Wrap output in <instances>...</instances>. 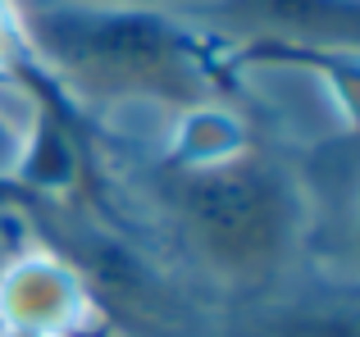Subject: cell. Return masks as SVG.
Returning <instances> with one entry per match:
<instances>
[{
	"label": "cell",
	"instance_id": "cell-1",
	"mask_svg": "<svg viewBox=\"0 0 360 337\" xmlns=\"http://www.w3.org/2000/svg\"><path fill=\"white\" fill-rule=\"evenodd\" d=\"M210 137H187L150 168V196L210 283L238 296L269 292L306 242V187L278 151L246 137L229 105L214 110Z\"/></svg>",
	"mask_w": 360,
	"mask_h": 337
},
{
	"label": "cell",
	"instance_id": "cell-2",
	"mask_svg": "<svg viewBox=\"0 0 360 337\" xmlns=\"http://www.w3.org/2000/svg\"><path fill=\"white\" fill-rule=\"evenodd\" d=\"M23 37L73 105L214 110L238 96V64L183 9L128 0H23Z\"/></svg>",
	"mask_w": 360,
	"mask_h": 337
},
{
	"label": "cell",
	"instance_id": "cell-3",
	"mask_svg": "<svg viewBox=\"0 0 360 337\" xmlns=\"http://www.w3.org/2000/svg\"><path fill=\"white\" fill-rule=\"evenodd\" d=\"M233 64L356 69L360 0H201L183 9Z\"/></svg>",
	"mask_w": 360,
	"mask_h": 337
},
{
	"label": "cell",
	"instance_id": "cell-4",
	"mask_svg": "<svg viewBox=\"0 0 360 337\" xmlns=\"http://www.w3.org/2000/svg\"><path fill=\"white\" fill-rule=\"evenodd\" d=\"M27 37H23V18H18L14 0H0V73H23L27 78ZM32 82V78H27Z\"/></svg>",
	"mask_w": 360,
	"mask_h": 337
},
{
	"label": "cell",
	"instance_id": "cell-5",
	"mask_svg": "<svg viewBox=\"0 0 360 337\" xmlns=\"http://www.w3.org/2000/svg\"><path fill=\"white\" fill-rule=\"evenodd\" d=\"M5 337H41V333H18V329H5Z\"/></svg>",
	"mask_w": 360,
	"mask_h": 337
}]
</instances>
